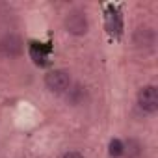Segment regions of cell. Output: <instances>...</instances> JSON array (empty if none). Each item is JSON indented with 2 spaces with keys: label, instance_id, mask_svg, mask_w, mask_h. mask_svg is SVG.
<instances>
[{
  "label": "cell",
  "instance_id": "ba28073f",
  "mask_svg": "<svg viewBox=\"0 0 158 158\" xmlns=\"http://www.w3.org/2000/svg\"><path fill=\"white\" fill-rule=\"evenodd\" d=\"M63 158H84V156L80 152H76V151H69V152L63 154Z\"/></svg>",
  "mask_w": 158,
  "mask_h": 158
},
{
  "label": "cell",
  "instance_id": "277c9868",
  "mask_svg": "<svg viewBox=\"0 0 158 158\" xmlns=\"http://www.w3.org/2000/svg\"><path fill=\"white\" fill-rule=\"evenodd\" d=\"M23 39L17 34H6L0 39V54L4 58H17L23 54Z\"/></svg>",
  "mask_w": 158,
  "mask_h": 158
},
{
  "label": "cell",
  "instance_id": "6da1fadb",
  "mask_svg": "<svg viewBox=\"0 0 158 158\" xmlns=\"http://www.w3.org/2000/svg\"><path fill=\"white\" fill-rule=\"evenodd\" d=\"M63 24H65V30H67L71 35H76V37L86 35L88 30H89L88 15H86V11H82V10H71V11L65 15Z\"/></svg>",
  "mask_w": 158,
  "mask_h": 158
},
{
  "label": "cell",
  "instance_id": "52a82bcc",
  "mask_svg": "<svg viewBox=\"0 0 158 158\" xmlns=\"http://www.w3.org/2000/svg\"><path fill=\"white\" fill-rule=\"evenodd\" d=\"M141 147H139V143L136 141V139H128V145L125 147V152H128V158H136L141 151H139Z\"/></svg>",
  "mask_w": 158,
  "mask_h": 158
},
{
  "label": "cell",
  "instance_id": "5b68a950",
  "mask_svg": "<svg viewBox=\"0 0 158 158\" xmlns=\"http://www.w3.org/2000/svg\"><path fill=\"white\" fill-rule=\"evenodd\" d=\"M154 43H156V34L152 28L149 26H139L136 32H134V45L141 50H151L154 48Z\"/></svg>",
  "mask_w": 158,
  "mask_h": 158
},
{
  "label": "cell",
  "instance_id": "3957f363",
  "mask_svg": "<svg viewBox=\"0 0 158 158\" xmlns=\"http://www.w3.org/2000/svg\"><path fill=\"white\" fill-rule=\"evenodd\" d=\"M136 101H138L139 110H143L145 114H156L158 112V89H156V86H143L138 91Z\"/></svg>",
  "mask_w": 158,
  "mask_h": 158
},
{
  "label": "cell",
  "instance_id": "8992f818",
  "mask_svg": "<svg viewBox=\"0 0 158 158\" xmlns=\"http://www.w3.org/2000/svg\"><path fill=\"white\" fill-rule=\"evenodd\" d=\"M108 152H110L112 158L123 156V154H125V145H123V141L117 139V138H114V139L110 141V145H108Z\"/></svg>",
  "mask_w": 158,
  "mask_h": 158
},
{
  "label": "cell",
  "instance_id": "7a4b0ae2",
  "mask_svg": "<svg viewBox=\"0 0 158 158\" xmlns=\"http://www.w3.org/2000/svg\"><path fill=\"white\" fill-rule=\"evenodd\" d=\"M45 86L48 91L60 95V93H67L71 89V74L65 69H54L48 71L45 76Z\"/></svg>",
  "mask_w": 158,
  "mask_h": 158
}]
</instances>
